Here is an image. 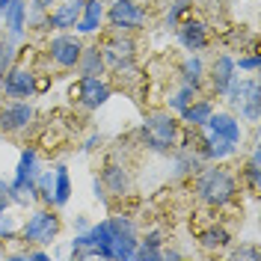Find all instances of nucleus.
Listing matches in <instances>:
<instances>
[{
    "mask_svg": "<svg viewBox=\"0 0 261 261\" xmlns=\"http://www.w3.org/2000/svg\"><path fill=\"white\" fill-rule=\"evenodd\" d=\"M196 196L211 208H226L238 199V178L226 166H202L196 172Z\"/></svg>",
    "mask_w": 261,
    "mask_h": 261,
    "instance_id": "nucleus-1",
    "label": "nucleus"
},
{
    "mask_svg": "<svg viewBox=\"0 0 261 261\" xmlns=\"http://www.w3.org/2000/svg\"><path fill=\"white\" fill-rule=\"evenodd\" d=\"M181 125L172 113H151L143 119V125L137 130L140 143L148 148V151H158V154H169L175 151V146L181 143Z\"/></svg>",
    "mask_w": 261,
    "mask_h": 261,
    "instance_id": "nucleus-2",
    "label": "nucleus"
},
{
    "mask_svg": "<svg viewBox=\"0 0 261 261\" xmlns=\"http://www.w3.org/2000/svg\"><path fill=\"white\" fill-rule=\"evenodd\" d=\"M60 228H63V220H60V214L50 211V205L45 208H36V211L27 217V223L21 226V241L27 246H48L57 241V234H60Z\"/></svg>",
    "mask_w": 261,
    "mask_h": 261,
    "instance_id": "nucleus-3",
    "label": "nucleus"
},
{
    "mask_svg": "<svg viewBox=\"0 0 261 261\" xmlns=\"http://www.w3.org/2000/svg\"><path fill=\"white\" fill-rule=\"evenodd\" d=\"M36 175H39V154H36V148H24L21 158H18L15 178L9 181V187H12V202L30 205L33 199H36V190H33Z\"/></svg>",
    "mask_w": 261,
    "mask_h": 261,
    "instance_id": "nucleus-4",
    "label": "nucleus"
},
{
    "mask_svg": "<svg viewBox=\"0 0 261 261\" xmlns=\"http://www.w3.org/2000/svg\"><path fill=\"white\" fill-rule=\"evenodd\" d=\"M104 18L113 30L122 33H137L148 24L146 9L137 0H110V9H104Z\"/></svg>",
    "mask_w": 261,
    "mask_h": 261,
    "instance_id": "nucleus-5",
    "label": "nucleus"
},
{
    "mask_svg": "<svg viewBox=\"0 0 261 261\" xmlns=\"http://www.w3.org/2000/svg\"><path fill=\"white\" fill-rule=\"evenodd\" d=\"M110 95H113V86L104 81V77H81V81L68 89V98H71L74 104H81L83 110H98V107H104V104L110 101Z\"/></svg>",
    "mask_w": 261,
    "mask_h": 261,
    "instance_id": "nucleus-6",
    "label": "nucleus"
},
{
    "mask_svg": "<svg viewBox=\"0 0 261 261\" xmlns=\"http://www.w3.org/2000/svg\"><path fill=\"white\" fill-rule=\"evenodd\" d=\"M0 92L9 101H27L36 95V74L24 65H9L3 74H0Z\"/></svg>",
    "mask_w": 261,
    "mask_h": 261,
    "instance_id": "nucleus-7",
    "label": "nucleus"
},
{
    "mask_svg": "<svg viewBox=\"0 0 261 261\" xmlns=\"http://www.w3.org/2000/svg\"><path fill=\"white\" fill-rule=\"evenodd\" d=\"M33 104L30 101H6L0 104V134L18 137L33 125Z\"/></svg>",
    "mask_w": 261,
    "mask_h": 261,
    "instance_id": "nucleus-8",
    "label": "nucleus"
},
{
    "mask_svg": "<svg viewBox=\"0 0 261 261\" xmlns=\"http://www.w3.org/2000/svg\"><path fill=\"white\" fill-rule=\"evenodd\" d=\"M81 50H83V42L77 39V36H71L68 30L57 33V36L48 42L50 63L57 65V68H65V71L77 65V60H81Z\"/></svg>",
    "mask_w": 261,
    "mask_h": 261,
    "instance_id": "nucleus-9",
    "label": "nucleus"
},
{
    "mask_svg": "<svg viewBox=\"0 0 261 261\" xmlns=\"http://www.w3.org/2000/svg\"><path fill=\"white\" fill-rule=\"evenodd\" d=\"M98 48H101V57H104L107 68H113L119 63H128V60L137 57V42L130 39V33H122V30H113Z\"/></svg>",
    "mask_w": 261,
    "mask_h": 261,
    "instance_id": "nucleus-10",
    "label": "nucleus"
},
{
    "mask_svg": "<svg viewBox=\"0 0 261 261\" xmlns=\"http://www.w3.org/2000/svg\"><path fill=\"white\" fill-rule=\"evenodd\" d=\"M175 36H178L181 48L190 50V54H199V50L208 48V24L202 21V18H181L178 24H175Z\"/></svg>",
    "mask_w": 261,
    "mask_h": 261,
    "instance_id": "nucleus-11",
    "label": "nucleus"
},
{
    "mask_svg": "<svg viewBox=\"0 0 261 261\" xmlns=\"http://www.w3.org/2000/svg\"><path fill=\"white\" fill-rule=\"evenodd\" d=\"M238 77V68H234V60L228 57V54H220L217 60L211 63V68H208V83H211V89L217 92V95H226L228 83Z\"/></svg>",
    "mask_w": 261,
    "mask_h": 261,
    "instance_id": "nucleus-12",
    "label": "nucleus"
},
{
    "mask_svg": "<svg viewBox=\"0 0 261 261\" xmlns=\"http://www.w3.org/2000/svg\"><path fill=\"white\" fill-rule=\"evenodd\" d=\"M83 12V0H65L60 6H54L48 15V27L57 33L63 30H74V24H77V18Z\"/></svg>",
    "mask_w": 261,
    "mask_h": 261,
    "instance_id": "nucleus-13",
    "label": "nucleus"
},
{
    "mask_svg": "<svg viewBox=\"0 0 261 261\" xmlns=\"http://www.w3.org/2000/svg\"><path fill=\"white\" fill-rule=\"evenodd\" d=\"M202 128L211 130V134H217V137L234 140V143H241V140H244V128H241V122H238L231 113H211V116H208V122H205Z\"/></svg>",
    "mask_w": 261,
    "mask_h": 261,
    "instance_id": "nucleus-14",
    "label": "nucleus"
},
{
    "mask_svg": "<svg viewBox=\"0 0 261 261\" xmlns=\"http://www.w3.org/2000/svg\"><path fill=\"white\" fill-rule=\"evenodd\" d=\"M98 181H101V187H104L107 193H113V196H128L130 193V175H128V169L119 166V163H107Z\"/></svg>",
    "mask_w": 261,
    "mask_h": 261,
    "instance_id": "nucleus-15",
    "label": "nucleus"
},
{
    "mask_svg": "<svg viewBox=\"0 0 261 261\" xmlns=\"http://www.w3.org/2000/svg\"><path fill=\"white\" fill-rule=\"evenodd\" d=\"M3 24L9 39H21L27 30V0H9V6L3 9Z\"/></svg>",
    "mask_w": 261,
    "mask_h": 261,
    "instance_id": "nucleus-16",
    "label": "nucleus"
},
{
    "mask_svg": "<svg viewBox=\"0 0 261 261\" xmlns=\"http://www.w3.org/2000/svg\"><path fill=\"white\" fill-rule=\"evenodd\" d=\"M81 71V77H104L107 65H104V57H101V48L98 45H83L81 60L74 65Z\"/></svg>",
    "mask_w": 261,
    "mask_h": 261,
    "instance_id": "nucleus-17",
    "label": "nucleus"
},
{
    "mask_svg": "<svg viewBox=\"0 0 261 261\" xmlns=\"http://www.w3.org/2000/svg\"><path fill=\"white\" fill-rule=\"evenodd\" d=\"M104 21V0H83V12L74 24L77 33H95Z\"/></svg>",
    "mask_w": 261,
    "mask_h": 261,
    "instance_id": "nucleus-18",
    "label": "nucleus"
},
{
    "mask_svg": "<svg viewBox=\"0 0 261 261\" xmlns=\"http://www.w3.org/2000/svg\"><path fill=\"white\" fill-rule=\"evenodd\" d=\"M211 113H214V104L208 98H193V101L181 110V122H184L187 128H202Z\"/></svg>",
    "mask_w": 261,
    "mask_h": 261,
    "instance_id": "nucleus-19",
    "label": "nucleus"
},
{
    "mask_svg": "<svg viewBox=\"0 0 261 261\" xmlns=\"http://www.w3.org/2000/svg\"><path fill=\"white\" fill-rule=\"evenodd\" d=\"M199 244L205 246L208 252H223V249H228V244H231V234L226 231V226H208L205 231H199Z\"/></svg>",
    "mask_w": 261,
    "mask_h": 261,
    "instance_id": "nucleus-20",
    "label": "nucleus"
},
{
    "mask_svg": "<svg viewBox=\"0 0 261 261\" xmlns=\"http://www.w3.org/2000/svg\"><path fill=\"white\" fill-rule=\"evenodd\" d=\"M110 71H113V83L119 89H134L137 83H143V71H140V65L134 63V60L113 65Z\"/></svg>",
    "mask_w": 261,
    "mask_h": 261,
    "instance_id": "nucleus-21",
    "label": "nucleus"
},
{
    "mask_svg": "<svg viewBox=\"0 0 261 261\" xmlns=\"http://www.w3.org/2000/svg\"><path fill=\"white\" fill-rule=\"evenodd\" d=\"M205 81V63H202V57L199 54H190L184 63H181V83H190V86H202Z\"/></svg>",
    "mask_w": 261,
    "mask_h": 261,
    "instance_id": "nucleus-22",
    "label": "nucleus"
},
{
    "mask_svg": "<svg viewBox=\"0 0 261 261\" xmlns=\"http://www.w3.org/2000/svg\"><path fill=\"white\" fill-rule=\"evenodd\" d=\"M161 231H148L143 241H137V249H134V258H140V261H154V258H161Z\"/></svg>",
    "mask_w": 261,
    "mask_h": 261,
    "instance_id": "nucleus-23",
    "label": "nucleus"
},
{
    "mask_svg": "<svg viewBox=\"0 0 261 261\" xmlns=\"http://www.w3.org/2000/svg\"><path fill=\"white\" fill-rule=\"evenodd\" d=\"M71 196V178H68V169L57 166L54 169V208H63Z\"/></svg>",
    "mask_w": 261,
    "mask_h": 261,
    "instance_id": "nucleus-24",
    "label": "nucleus"
},
{
    "mask_svg": "<svg viewBox=\"0 0 261 261\" xmlns=\"http://www.w3.org/2000/svg\"><path fill=\"white\" fill-rule=\"evenodd\" d=\"M258 107H261V89H258V83L246 92V98L241 101V107L234 110V113H241V119H246V122H258Z\"/></svg>",
    "mask_w": 261,
    "mask_h": 261,
    "instance_id": "nucleus-25",
    "label": "nucleus"
},
{
    "mask_svg": "<svg viewBox=\"0 0 261 261\" xmlns=\"http://www.w3.org/2000/svg\"><path fill=\"white\" fill-rule=\"evenodd\" d=\"M244 181L246 187H249V193L258 196L261 190V166H258V148H252V154H249V163L244 166Z\"/></svg>",
    "mask_w": 261,
    "mask_h": 261,
    "instance_id": "nucleus-26",
    "label": "nucleus"
},
{
    "mask_svg": "<svg viewBox=\"0 0 261 261\" xmlns=\"http://www.w3.org/2000/svg\"><path fill=\"white\" fill-rule=\"evenodd\" d=\"M33 190L45 205H54V172H39L33 181Z\"/></svg>",
    "mask_w": 261,
    "mask_h": 261,
    "instance_id": "nucleus-27",
    "label": "nucleus"
},
{
    "mask_svg": "<svg viewBox=\"0 0 261 261\" xmlns=\"http://www.w3.org/2000/svg\"><path fill=\"white\" fill-rule=\"evenodd\" d=\"M196 92H199L196 86H190V83H181V89H178V92H175L172 98H169V107L181 113V110H184V107H187V104H190V101L196 98Z\"/></svg>",
    "mask_w": 261,
    "mask_h": 261,
    "instance_id": "nucleus-28",
    "label": "nucleus"
},
{
    "mask_svg": "<svg viewBox=\"0 0 261 261\" xmlns=\"http://www.w3.org/2000/svg\"><path fill=\"white\" fill-rule=\"evenodd\" d=\"M190 9H193L190 0H172V6H169V12H166V27H175L181 18L190 15Z\"/></svg>",
    "mask_w": 261,
    "mask_h": 261,
    "instance_id": "nucleus-29",
    "label": "nucleus"
},
{
    "mask_svg": "<svg viewBox=\"0 0 261 261\" xmlns=\"http://www.w3.org/2000/svg\"><path fill=\"white\" fill-rule=\"evenodd\" d=\"M18 231H21V226H18V220L12 217V214L6 211H0V241H12Z\"/></svg>",
    "mask_w": 261,
    "mask_h": 261,
    "instance_id": "nucleus-30",
    "label": "nucleus"
},
{
    "mask_svg": "<svg viewBox=\"0 0 261 261\" xmlns=\"http://www.w3.org/2000/svg\"><path fill=\"white\" fill-rule=\"evenodd\" d=\"M15 54H18V50H15V39H9V36H6V39L0 42V74L15 63Z\"/></svg>",
    "mask_w": 261,
    "mask_h": 261,
    "instance_id": "nucleus-31",
    "label": "nucleus"
},
{
    "mask_svg": "<svg viewBox=\"0 0 261 261\" xmlns=\"http://www.w3.org/2000/svg\"><path fill=\"white\" fill-rule=\"evenodd\" d=\"M258 65H261L258 50H252V54H246L241 60H234V68H241V71H258Z\"/></svg>",
    "mask_w": 261,
    "mask_h": 261,
    "instance_id": "nucleus-32",
    "label": "nucleus"
},
{
    "mask_svg": "<svg viewBox=\"0 0 261 261\" xmlns=\"http://www.w3.org/2000/svg\"><path fill=\"white\" fill-rule=\"evenodd\" d=\"M231 258L234 261H258L261 252H258V246H238V249H231Z\"/></svg>",
    "mask_w": 261,
    "mask_h": 261,
    "instance_id": "nucleus-33",
    "label": "nucleus"
},
{
    "mask_svg": "<svg viewBox=\"0 0 261 261\" xmlns=\"http://www.w3.org/2000/svg\"><path fill=\"white\" fill-rule=\"evenodd\" d=\"M9 205H12V187H9V181L0 178V211L9 208Z\"/></svg>",
    "mask_w": 261,
    "mask_h": 261,
    "instance_id": "nucleus-34",
    "label": "nucleus"
},
{
    "mask_svg": "<svg viewBox=\"0 0 261 261\" xmlns=\"http://www.w3.org/2000/svg\"><path fill=\"white\" fill-rule=\"evenodd\" d=\"M30 3H33V9H36V12H48L54 0H30Z\"/></svg>",
    "mask_w": 261,
    "mask_h": 261,
    "instance_id": "nucleus-35",
    "label": "nucleus"
},
{
    "mask_svg": "<svg viewBox=\"0 0 261 261\" xmlns=\"http://www.w3.org/2000/svg\"><path fill=\"white\" fill-rule=\"evenodd\" d=\"M9 6V0H0V15H3V9Z\"/></svg>",
    "mask_w": 261,
    "mask_h": 261,
    "instance_id": "nucleus-36",
    "label": "nucleus"
},
{
    "mask_svg": "<svg viewBox=\"0 0 261 261\" xmlns=\"http://www.w3.org/2000/svg\"><path fill=\"white\" fill-rule=\"evenodd\" d=\"M0 104H3V92H0Z\"/></svg>",
    "mask_w": 261,
    "mask_h": 261,
    "instance_id": "nucleus-37",
    "label": "nucleus"
}]
</instances>
